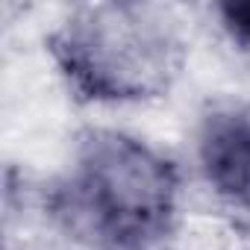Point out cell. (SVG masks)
<instances>
[{
	"instance_id": "3957f363",
	"label": "cell",
	"mask_w": 250,
	"mask_h": 250,
	"mask_svg": "<svg viewBox=\"0 0 250 250\" xmlns=\"http://www.w3.org/2000/svg\"><path fill=\"white\" fill-rule=\"evenodd\" d=\"M200 165L206 180L232 203H250V112L224 106L206 115L200 130Z\"/></svg>"
},
{
	"instance_id": "6da1fadb",
	"label": "cell",
	"mask_w": 250,
	"mask_h": 250,
	"mask_svg": "<svg viewBox=\"0 0 250 250\" xmlns=\"http://www.w3.org/2000/svg\"><path fill=\"white\" fill-rule=\"evenodd\" d=\"M177 177L168 159L121 133H91L65 188L71 227L97 250H150L174 221Z\"/></svg>"
},
{
	"instance_id": "277c9868",
	"label": "cell",
	"mask_w": 250,
	"mask_h": 250,
	"mask_svg": "<svg viewBox=\"0 0 250 250\" xmlns=\"http://www.w3.org/2000/svg\"><path fill=\"white\" fill-rule=\"evenodd\" d=\"M224 18H227L229 30L241 42H250V3H229V6H224Z\"/></svg>"
},
{
	"instance_id": "7a4b0ae2",
	"label": "cell",
	"mask_w": 250,
	"mask_h": 250,
	"mask_svg": "<svg viewBox=\"0 0 250 250\" xmlns=\"http://www.w3.org/2000/svg\"><path fill=\"white\" fill-rule=\"evenodd\" d=\"M50 50L91 100L159 94L180 68L174 33L145 6H85L62 24Z\"/></svg>"
}]
</instances>
